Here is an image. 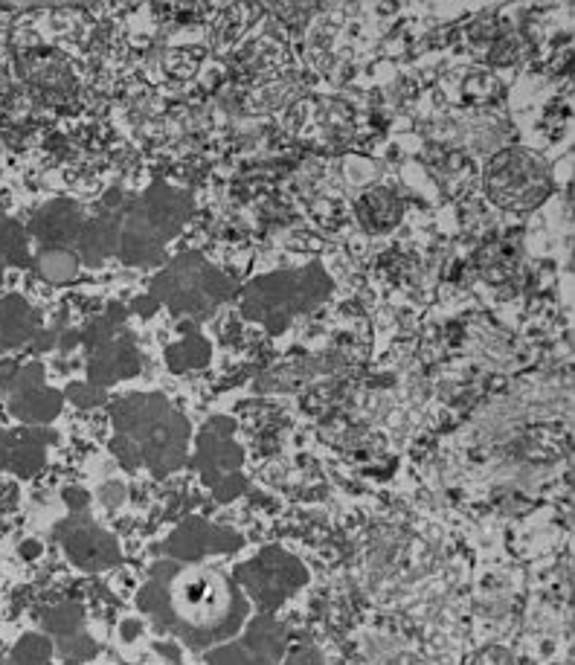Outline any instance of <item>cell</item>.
<instances>
[{
    "label": "cell",
    "instance_id": "obj_1",
    "mask_svg": "<svg viewBox=\"0 0 575 665\" xmlns=\"http://www.w3.org/2000/svg\"><path fill=\"white\" fill-rule=\"evenodd\" d=\"M140 607L192 651L236 636L247 619V599L233 578L181 561L154 567L149 584L140 590Z\"/></svg>",
    "mask_w": 575,
    "mask_h": 665
},
{
    "label": "cell",
    "instance_id": "obj_2",
    "mask_svg": "<svg viewBox=\"0 0 575 665\" xmlns=\"http://www.w3.org/2000/svg\"><path fill=\"white\" fill-rule=\"evenodd\" d=\"M236 578V584L256 599V605L262 610H273L303 584L305 570L300 561H294L282 549H268L259 558L242 564L236 570Z\"/></svg>",
    "mask_w": 575,
    "mask_h": 665
},
{
    "label": "cell",
    "instance_id": "obj_3",
    "mask_svg": "<svg viewBox=\"0 0 575 665\" xmlns=\"http://www.w3.org/2000/svg\"><path fill=\"white\" fill-rule=\"evenodd\" d=\"M285 648V631L271 619H256L247 636L212 651L210 665H276Z\"/></svg>",
    "mask_w": 575,
    "mask_h": 665
},
{
    "label": "cell",
    "instance_id": "obj_4",
    "mask_svg": "<svg viewBox=\"0 0 575 665\" xmlns=\"http://www.w3.org/2000/svg\"><path fill=\"white\" fill-rule=\"evenodd\" d=\"M59 538H64L67 555L85 570H102L108 564H117L120 558L114 538L105 535L88 517H70L59 529Z\"/></svg>",
    "mask_w": 575,
    "mask_h": 665
},
{
    "label": "cell",
    "instance_id": "obj_5",
    "mask_svg": "<svg viewBox=\"0 0 575 665\" xmlns=\"http://www.w3.org/2000/svg\"><path fill=\"white\" fill-rule=\"evenodd\" d=\"M233 546H239L236 535L221 532V529H215L210 523H201V520H189L172 535V541L166 544V549L181 564H192V561H198L207 552H230Z\"/></svg>",
    "mask_w": 575,
    "mask_h": 665
},
{
    "label": "cell",
    "instance_id": "obj_6",
    "mask_svg": "<svg viewBox=\"0 0 575 665\" xmlns=\"http://www.w3.org/2000/svg\"><path fill=\"white\" fill-rule=\"evenodd\" d=\"M53 645L38 634H27L12 651V660L6 665H50Z\"/></svg>",
    "mask_w": 575,
    "mask_h": 665
},
{
    "label": "cell",
    "instance_id": "obj_7",
    "mask_svg": "<svg viewBox=\"0 0 575 665\" xmlns=\"http://www.w3.org/2000/svg\"><path fill=\"white\" fill-rule=\"evenodd\" d=\"M38 273L47 279V282H67L73 273H76V259L64 250H44L38 256Z\"/></svg>",
    "mask_w": 575,
    "mask_h": 665
},
{
    "label": "cell",
    "instance_id": "obj_8",
    "mask_svg": "<svg viewBox=\"0 0 575 665\" xmlns=\"http://www.w3.org/2000/svg\"><path fill=\"white\" fill-rule=\"evenodd\" d=\"M44 625H47V631H53V634L70 636L76 631V625H79V610H76V607H59V610H53V613L44 619Z\"/></svg>",
    "mask_w": 575,
    "mask_h": 665
},
{
    "label": "cell",
    "instance_id": "obj_9",
    "mask_svg": "<svg viewBox=\"0 0 575 665\" xmlns=\"http://www.w3.org/2000/svg\"><path fill=\"white\" fill-rule=\"evenodd\" d=\"M288 665H326V663L320 660L317 651H297V654L288 660Z\"/></svg>",
    "mask_w": 575,
    "mask_h": 665
},
{
    "label": "cell",
    "instance_id": "obj_10",
    "mask_svg": "<svg viewBox=\"0 0 575 665\" xmlns=\"http://www.w3.org/2000/svg\"><path fill=\"white\" fill-rule=\"evenodd\" d=\"M0 276H3V268H0Z\"/></svg>",
    "mask_w": 575,
    "mask_h": 665
}]
</instances>
